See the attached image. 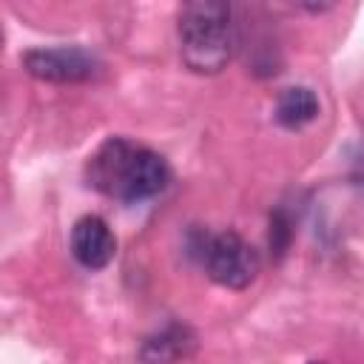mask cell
I'll return each instance as SVG.
<instances>
[{
	"instance_id": "obj_1",
	"label": "cell",
	"mask_w": 364,
	"mask_h": 364,
	"mask_svg": "<svg viewBox=\"0 0 364 364\" xmlns=\"http://www.w3.org/2000/svg\"><path fill=\"white\" fill-rule=\"evenodd\" d=\"M88 179L105 196H114L122 202H139V199L156 196L168 185L171 168L151 148L134 145L122 136H111L91 156Z\"/></svg>"
},
{
	"instance_id": "obj_2",
	"label": "cell",
	"mask_w": 364,
	"mask_h": 364,
	"mask_svg": "<svg viewBox=\"0 0 364 364\" xmlns=\"http://www.w3.org/2000/svg\"><path fill=\"white\" fill-rule=\"evenodd\" d=\"M236 51L230 6L196 0L179 9V54L196 74H219Z\"/></svg>"
},
{
	"instance_id": "obj_3",
	"label": "cell",
	"mask_w": 364,
	"mask_h": 364,
	"mask_svg": "<svg viewBox=\"0 0 364 364\" xmlns=\"http://www.w3.org/2000/svg\"><path fill=\"white\" fill-rule=\"evenodd\" d=\"M202 262H205L208 276L216 284L230 287V290H242L259 276V253L236 230L210 236Z\"/></svg>"
},
{
	"instance_id": "obj_4",
	"label": "cell",
	"mask_w": 364,
	"mask_h": 364,
	"mask_svg": "<svg viewBox=\"0 0 364 364\" xmlns=\"http://www.w3.org/2000/svg\"><path fill=\"white\" fill-rule=\"evenodd\" d=\"M23 68L43 82H85L100 74V60L77 46L31 48L23 54Z\"/></svg>"
},
{
	"instance_id": "obj_5",
	"label": "cell",
	"mask_w": 364,
	"mask_h": 364,
	"mask_svg": "<svg viewBox=\"0 0 364 364\" xmlns=\"http://www.w3.org/2000/svg\"><path fill=\"white\" fill-rule=\"evenodd\" d=\"M199 347V336L193 327L182 321H168L156 333L145 336L139 344V361L142 364H179L188 361Z\"/></svg>"
},
{
	"instance_id": "obj_6",
	"label": "cell",
	"mask_w": 364,
	"mask_h": 364,
	"mask_svg": "<svg viewBox=\"0 0 364 364\" xmlns=\"http://www.w3.org/2000/svg\"><path fill=\"white\" fill-rule=\"evenodd\" d=\"M71 253L88 270H100L111 264V259L117 256V239L105 225V219L100 216L77 219V225L71 228Z\"/></svg>"
},
{
	"instance_id": "obj_7",
	"label": "cell",
	"mask_w": 364,
	"mask_h": 364,
	"mask_svg": "<svg viewBox=\"0 0 364 364\" xmlns=\"http://www.w3.org/2000/svg\"><path fill=\"white\" fill-rule=\"evenodd\" d=\"M273 117L282 128H290V131L304 128L318 117V97L304 85H290L279 94Z\"/></svg>"
},
{
	"instance_id": "obj_8",
	"label": "cell",
	"mask_w": 364,
	"mask_h": 364,
	"mask_svg": "<svg viewBox=\"0 0 364 364\" xmlns=\"http://www.w3.org/2000/svg\"><path fill=\"white\" fill-rule=\"evenodd\" d=\"M290 242H293V222H290V216L279 208V210L270 213V233H267L270 256H273V259H282V256L287 253Z\"/></svg>"
},
{
	"instance_id": "obj_9",
	"label": "cell",
	"mask_w": 364,
	"mask_h": 364,
	"mask_svg": "<svg viewBox=\"0 0 364 364\" xmlns=\"http://www.w3.org/2000/svg\"><path fill=\"white\" fill-rule=\"evenodd\" d=\"M0 46H3V28H0Z\"/></svg>"
},
{
	"instance_id": "obj_10",
	"label": "cell",
	"mask_w": 364,
	"mask_h": 364,
	"mask_svg": "<svg viewBox=\"0 0 364 364\" xmlns=\"http://www.w3.org/2000/svg\"><path fill=\"white\" fill-rule=\"evenodd\" d=\"M310 364H321V361H310Z\"/></svg>"
}]
</instances>
